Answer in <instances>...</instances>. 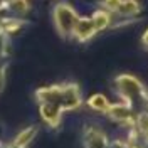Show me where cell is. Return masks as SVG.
<instances>
[{"instance_id": "obj_18", "label": "cell", "mask_w": 148, "mask_h": 148, "mask_svg": "<svg viewBox=\"0 0 148 148\" xmlns=\"http://www.w3.org/2000/svg\"><path fill=\"white\" fill-rule=\"evenodd\" d=\"M5 2H7V0H5Z\"/></svg>"}, {"instance_id": "obj_3", "label": "cell", "mask_w": 148, "mask_h": 148, "mask_svg": "<svg viewBox=\"0 0 148 148\" xmlns=\"http://www.w3.org/2000/svg\"><path fill=\"white\" fill-rule=\"evenodd\" d=\"M104 113H106V116H108L111 121L118 123L121 126H126V128L135 126V118H136V114H135L133 108H131L130 104H126V103H114V104H110L108 110L104 111Z\"/></svg>"}, {"instance_id": "obj_15", "label": "cell", "mask_w": 148, "mask_h": 148, "mask_svg": "<svg viewBox=\"0 0 148 148\" xmlns=\"http://www.w3.org/2000/svg\"><path fill=\"white\" fill-rule=\"evenodd\" d=\"M121 0H103V7L106 12H110V14H114L118 7H120Z\"/></svg>"}, {"instance_id": "obj_13", "label": "cell", "mask_w": 148, "mask_h": 148, "mask_svg": "<svg viewBox=\"0 0 148 148\" xmlns=\"http://www.w3.org/2000/svg\"><path fill=\"white\" fill-rule=\"evenodd\" d=\"M2 9H10L15 15H25L30 10L29 0H7Z\"/></svg>"}, {"instance_id": "obj_4", "label": "cell", "mask_w": 148, "mask_h": 148, "mask_svg": "<svg viewBox=\"0 0 148 148\" xmlns=\"http://www.w3.org/2000/svg\"><path fill=\"white\" fill-rule=\"evenodd\" d=\"M83 104V94L76 83H66L62 84V99H61V108L64 111L77 110Z\"/></svg>"}, {"instance_id": "obj_1", "label": "cell", "mask_w": 148, "mask_h": 148, "mask_svg": "<svg viewBox=\"0 0 148 148\" xmlns=\"http://www.w3.org/2000/svg\"><path fill=\"white\" fill-rule=\"evenodd\" d=\"M114 88L116 92L121 98V101L130 104L133 108V103L143 101V94H145V86L140 83L138 79L131 74H121L114 79Z\"/></svg>"}, {"instance_id": "obj_8", "label": "cell", "mask_w": 148, "mask_h": 148, "mask_svg": "<svg viewBox=\"0 0 148 148\" xmlns=\"http://www.w3.org/2000/svg\"><path fill=\"white\" fill-rule=\"evenodd\" d=\"M98 34V30L94 29L92 25L91 18L89 17H79L77 18V24H76V27H74V32L73 36L79 40V42H88L89 39Z\"/></svg>"}, {"instance_id": "obj_10", "label": "cell", "mask_w": 148, "mask_h": 148, "mask_svg": "<svg viewBox=\"0 0 148 148\" xmlns=\"http://www.w3.org/2000/svg\"><path fill=\"white\" fill-rule=\"evenodd\" d=\"M25 25V20L18 17H3L0 18V32L5 34V36H10V34H15L20 29Z\"/></svg>"}, {"instance_id": "obj_14", "label": "cell", "mask_w": 148, "mask_h": 148, "mask_svg": "<svg viewBox=\"0 0 148 148\" xmlns=\"http://www.w3.org/2000/svg\"><path fill=\"white\" fill-rule=\"evenodd\" d=\"M88 106L94 111L104 113V111L108 110V106H110V101H108V98H106L104 94L98 92V94H92L91 98L88 99Z\"/></svg>"}, {"instance_id": "obj_6", "label": "cell", "mask_w": 148, "mask_h": 148, "mask_svg": "<svg viewBox=\"0 0 148 148\" xmlns=\"http://www.w3.org/2000/svg\"><path fill=\"white\" fill-rule=\"evenodd\" d=\"M83 145L84 148H108L110 140L103 130L96 126H86L83 131Z\"/></svg>"}, {"instance_id": "obj_2", "label": "cell", "mask_w": 148, "mask_h": 148, "mask_svg": "<svg viewBox=\"0 0 148 148\" xmlns=\"http://www.w3.org/2000/svg\"><path fill=\"white\" fill-rule=\"evenodd\" d=\"M52 18H54V25H56V30L61 37H73V32H74V27L77 24V12L67 3V2H59L56 3L54 10H52Z\"/></svg>"}, {"instance_id": "obj_17", "label": "cell", "mask_w": 148, "mask_h": 148, "mask_svg": "<svg viewBox=\"0 0 148 148\" xmlns=\"http://www.w3.org/2000/svg\"><path fill=\"white\" fill-rule=\"evenodd\" d=\"M141 40H143V46L148 47V29L143 32V37H141Z\"/></svg>"}, {"instance_id": "obj_11", "label": "cell", "mask_w": 148, "mask_h": 148, "mask_svg": "<svg viewBox=\"0 0 148 148\" xmlns=\"http://www.w3.org/2000/svg\"><path fill=\"white\" fill-rule=\"evenodd\" d=\"M111 15H113V14L106 12V10H98V12H94L89 18H91L94 29L99 32V30H104V29L111 27V18H113Z\"/></svg>"}, {"instance_id": "obj_5", "label": "cell", "mask_w": 148, "mask_h": 148, "mask_svg": "<svg viewBox=\"0 0 148 148\" xmlns=\"http://www.w3.org/2000/svg\"><path fill=\"white\" fill-rule=\"evenodd\" d=\"M39 113H40L42 121L46 125H49L51 128H59L61 126V120H62L64 110L59 104H54V103H39Z\"/></svg>"}, {"instance_id": "obj_16", "label": "cell", "mask_w": 148, "mask_h": 148, "mask_svg": "<svg viewBox=\"0 0 148 148\" xmlns=\"http://www.w3.org/2000/svg\"><path fill=\"white\" fill-rule=\"evenodd\" d=\"M5 84V66H0V91L3 89Z\"/></svg>"}, {"instance_id": "obj_7", "label": "cell", "mask_w": 148, "mask_h": 148, "mask_svg": "<svg viewBox=\"0 0 148 148\" xmlns=\"http://www.w3.org/2000/svg\"><path fill=\"white\" fill-rule=\"evenodd\" d=\"M36 98L39 103H54L61 106V99H62V84H52V86H46L36 91Z\"/></svg>"}, {"instance_id": "obj_9", "label": "cell", "mask_w": 148, "mask_h": 148, "mask_svg": "<svg viewBox=\"0 0 148 148\" xmlns=\"http://www.w3.org/2000/svg\"><path fill=\"white\" fill-rule=\"evenodd\" d=\"M141 12V3L138 0H121L118 10L113 15H118L121 18H130V17H136Z\"/></svg>"}, {"instance_id": "obj_12", "label": "cell", "mask_w": 148, "mask_h": 148, "mask_svg": "<svg viewBox=\"0 0 148 148\" xmlns=\"http://www.w3.org/2000/svg\"><path fill=\"white\" fill-rule=\"evenodd\" d=\"M36 135H37V126H29V128L22 130L12 143L17 145V147H20V148H27L29 143L36 138Z\"/></svg>"}]
</instances>
